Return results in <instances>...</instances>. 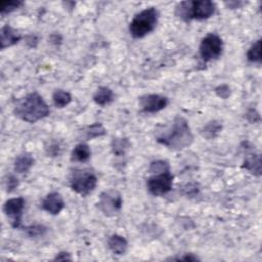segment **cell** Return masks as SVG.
<instances>
[{"mask_svg":"<svg viewBox=\"0 0 262 262\" xmlns=\"http://www.w3.org/2000/svg\"><path fill=\"white\" fill-rule=\"evenodd\" d=\"M64 206L63 198L57 191H52L46 194L41 203V209L50 215H58L63 210Z\"/></svg>","mask_w":262,"mask_h":262,"instance_id":"cell-11","label":"cell"},{"mask_svg":"<svg viewBox=\"0 0 262 262\" xmlns=\"http://www.w3.org/2000/svg\"><path fill=\"white\" fill-rule=\"evenodd\" d=\"M247 59L252 63L261 64V39H258L251 45V47L247 51Z\"/></svg>","mask_w":262,"mask_h":262,"instance_id":"cell-22","label":"cell"},{"mask_svg":"<svg viewBox=\"0 0 262 262\" xmlns=\"http://www.w3.org/2000/svg\"><path fill=\"white\" fill-rule=\"evenodd\" d=\"M49 40H50L51 43L57 45V44H60V43H61L62 38H61V36H60L59 34H51Z\"/></svg>","mask_w":262,"mask_h":262,"instance_id":"cell-32","label":"cell"},{"mask_svg":"<svg viewBox=\"0 0 262 262\" xmlns=\"http://www.w3.org/2000/svg\"><path fill=\"white\" fill-rule=\"evenodd\" d=\"M155 137L158 143L171 150L184 149L194 139L187 120L180 115L175 116L170 123L159 127Z\"/></svg>","mask_w":262,"mask_h":262,"instance_id":"cell-1","label":"cell"},{"mask_svg":"<svg viewBox=\"0 0 262 262\" xmlns=\"http://www.w3.org/2000/svg\"><path fill=\"white\" fill-rule=\"evenodd\" d=\"M105 134H106V129L99 122H95L91 125H88L82 130V136L86 140H91L97 137H101V136H104Z\"/></svg>","mask_w":262,"mask_h":262,"instance_id":"cell-19","label":"cell"},{"mask_svg":"<svg viewBox=\"0 0 262 262\" xmlns=\"http://www.w3.org/2000/svg\"><path fill=\"white\" fill-rule=\"evenodd\" d=\"M72 99L71 93L63 89H56L52 93V101L57 108L66 107L72 102Z\"/></svg>","mask_w":262,"mask_h":262,"instance_id":"cell-21","label":"cell"},{"mask_svg":"<svg viewBox=\"0 0 262 262\" xmlns=\"http://www.w3.org/2000/svg\"><path fill=\"white\" fill-rule=\"evenodd\" d=\"M244 4H245V2H242V1H229V2H225V5H226L228 8H230V9L241 8Z\"/></svg>","mask_w":262,"mask_h":262,"instance_id":"cell-31","label":"cell"},{"mask_svg":"<svg viewBox=\"0 0 262 262\" xmlns=\"http://www.w3.org/2000/svg\"><path fill=\"white\" fill-rule=\"evenodd\" d=\"M24 5L23 1L19 0H4L0 1V14L2 16L11 13Z\"/></svg>","mask_w":262,"mask_h":262,"instance_id":"cell-23","label":"cell"},{"mask_svg":"<svg viewBox=\"0 0 262 262\" xmlns=\"http://www.w3.org/2000/svg\"><path fill=\"white\" fill-rule=\"evenodd\" d=\"M216 12V4L210 0L181 1L176 4L174 14L183 21L193 19L204 20L213 16Z\"/></svg>","mask_w":262,"mask_h":262,"instance_id":"cell-3","label":"cell"},{"mask_svg":"<svg viewBox=\"0 0 262 262\" xmlns=\"http://www.w3.org/2000/svg\"><path fill=\"white\" fill-rule=\"evenodd\" d=\"M50 110L43 97L36 91L28 93L16 101L13 107V115L21 121L36 123L48 117Z\"/></svg>","mask_w":262,"mask_h":262,"instance_id":"cell-2","label":"cell"},{"mask_svg":"<svg viewBox=\"0 0 262 262\" xmlns=\"http://www.w3.org/2000/svg\"><path fill=\"white\" fill-rule=\"evenodd\" d=\"M138 103L143 113L155 114L167 107L169 104V99L167 96L150 93L141 95L138 99Z\"/></svg>","mask_w":262,"mask_h":262,"instance_id":"cell-10","label":"cell"},{"mask_svg":"<svg viewBox=\"0 0 262 262\" xmlns=\"http://www.w3.org/2000/svg\"><path fill=\"white\" fill-rule=\"evenodd\" d=\"M107 247L115 255H124L128 249L127 239L120 234H112L107 239Z\"/></svg>","mask_w":262,"mask_h":262,"instance_id":"cell-15","label":"cell"},{"mask_svg":"<svg viewBox=\"0 0 262 262\" xmlns=\"http://www.w3.org/2000/svg\"><path fill=\"white\" fill-rule=\"evenodd\" d=\"M21 39V35L10 25H4L0 30V47L5 49L17 44Z\"/></svg>","mask_w":262,"mask_h":262,"instance_id":"cell-12","label":"cell"},{"mask_svg":"<svg viewBox=\"0 0 262 262\" xmlns=\"http://www.w3.org/2000/svg\"><path fill=\"white\" fill-rule=\"evenodd\" d=\"M35 159L31 152L24 151L19 154L13 163V170L15 173L24 174L30 171V169L34 166Z\"/></svg>","mask_w":262,"mask_h":262,"instance_id":"cell-14","label":"cell"},{"mask_svg":"<svg viewBox=\"0 0 262 262\" xmlns=\"http://www.w3.org/2000/svg\"><path fill=\"white\" fill-rule=\"evenodd\" d=\"M26 200L23 196L8 199L3 205V213L10 220L13 228H21L23 212L25 209Z\"/></svg>","mask_w":262,"mask_h":262,"instance_id":"cell-9","label":"cell"},{"mask_svg":"<svg viewBox=\"0 0 262 262\" xmlns=\"http://www.w3.org/2000/svg\"><path fill=\"white\" fill-rule=\"evenodd\" d=\"M214 91H215L216 95H217L219 98H222V99H227V98L230 96V93H231L230 87H229L227 84L218 85V86L215 88Z\"/></svg>","mask_w":262,"mask_h":262,"instance_id":"cell-26","label":"cell"},{"mask_svg":"<svg viewBox=\"0 0 262 262\" xmlns=\"http://www.w3.org/2000/svg\"><path fill=\"white\" fill-rule=\"evenodd\" d=\"M111 147L114 156L124 157L127 150L131 147V143L128 138L125 137H113L111 142Z\"/></svg>","mask_w":262,"mask_h":262,"instance_id":"cell-20","label":"cell"},{"mask_svg":"<svg viewBox=\"0 0 262 262\" xmlns=\"http://www.w3.org/2000/svg\"><path fill=\"white\" fill-rule=\"evenodd\" d=\"M246 119L250 122V123H252V124H254V123H259L260 121H261V117H260V114L255 110V108H249L248 111H247V113H246Z\"/></svg>","mask_w":262,"mask_h":262,"instance_id":"cell-28","label":"cell"},{"mask_svg":"<svg viewBox=\"0 0 262 262\" xmlns=\"http://www.w3.org/2000/svg\"><path fill=\"white\" fill-rule=\"evenodd\" d=\"M168 260H178V261H200L201 259L195 256L194 254L192 253H186L184 254L183 256H180V257H174V258H168Z\"/></svg>","mask_w":262,"mask_h":262,"instance_id":"cell-29","label":"cell"},{"mask_svg":"<svg viewBox=\"0 0 262 262\" xmlns=\"http://www.w3.org/2000/svg\"><path fill=\"white\" fill-rule=\"evenodd\" d=\"M221 130H222L221 122L217 120H211L203 126L200 133L204 138L215 139L220 134Z\"/></svg>","mask_w":262,"mask_h":262,"instance_id":"cell-18","label":"cell"},{"mask_svg":"<svg viewBox=\"0 0 262 262\" xmlns=\"http://www.w3.org/2000/svg\"><path fill=\"white\" fill-rule=\"evenodd\" d=\"M174 176L171 169L149 173L146 179V188L148 192L155 196H162L171 191L173 187Z\"/></svg>","mask_w":262,"mask_h":262,"instance_id":"cell-6","label":"cell"},{"mask_svg":"<svg viewBox=\"0 0 262 262\" xmlns=\"http://www.w3.org/2000/svg\"><path fill=\"white\" fill-rule=\"evenodd\" d=\"M243 168L255 176H261L262 160L259 152H248L243 162Z\"/></svg>","mask_w":262,"mask_h":262,"instance_id":"cell-13","label":"cell"},{"mask_svg":"<svg viewBox=\"0 0 262 262\" xmlns=\"http://www.w3.org/2000/svg\"><path fill=\"white\" fill-rule=\"evenodd\" d=\"M200 192V185L196 182H188L182 186V193L188 198H193Z\"/></svg>","mask_w":262,"mask_h":262,"instance_id":"cell-25","label":"cell"},{"mask_svg":"<svg viewBox=\"0 0 262 262\" xmlns=\"http://www.w3.org/2000/svg\"><path fill=\"white\" fill-rule=\"evenodd\" d=\"M92 98L97 105L104 106L115 100V93L111 88L106 86H100L96 89Z\"/></svg>","mask_w":262,"mask_h":262,"instance_id":"cell-16","label":"cell"},{"mask_svg":"<svg viewBox=\"0 0 262 262\" xmlns=\"http://www.w3.org/2000/svg\"><path fill=\"white\" fill-rule=\"evenodd\" d=\"M23 229L27 232V234H28L30 237L42 236V235L47 231V227H45L44 225H41V224L30 225V226H28V227H23Z\"/></svg>","mask_w":262,"mask_h":262,"instance_id":"cell-24","label":"cell"},{"mask_svg":"<svg viewBox=\"0 0 262 262\" xmlns=\"http://www.w3.org/2000/svg\"><path fill=\"white\" fill-rule=\"evenodd\" d=\"M159 11L156 7H148L134 15L129 24V33L135 39H141L150 34L159 21Z\"/></svg>","mask_w":262,"mask_h":262,"instance_id":"cell-4","label":"cell"},{"mask_svg":"<svg viewBox=\"0 0 262 262\" xmlns=\"http://www.w3.org/2000/svg\"><path fill=\"white\" fill-rule=\"evenodd\" d=\"M123 207L122 194L116 189H107L100 193L97 208L105 216H114L118 214Z\"/></svg>","mask_w":262,"mask_h":262,"instance_id":"cell-8","label":"cell"},{"mask_svg":"<svg viewBox=\"0 0 262 262\" xmlns=\"http://www.w3.org/2000/svg\"><path fill=\"white\" fill-rule=\"evenodd\" d=\"M97 181V176L91 168L74 169L69 177V183L72 190L82 196L91 193L95 189Z\"/></svg>","mask_w":262,"mask_h":262,"instance_id":"cell-5","label":"cell"},{"mask_svg":"<svg viewBox=\"0 0 262 262\" xmlns=\"http://www.w3.org/2000/svg\"><path fill=\"white\" fill-rule=\"evenodd\" d=\"M19 184V181L16 176L13 174H9L5 180V185H6V191L7 192H12L15 188H17Z\"/></svg>","mask_w":262,"mask_h":262,"instance_id":"cell-27","label":"cell"},{"mask_svg":"<svg viewBox=\"0 0 262 262\" xmlns=\"http://www.w3.org/2000/svg\"><path fill=\"white\" fill-rule=\"evenodd\" d=\"M91 149L85 142L78 143L71 152V161L76 163H86L90 160Z\"/></svg>","mask_w":262,"mask_h":262,"instance_id":"cell-17","label":"cell"},{"mask_svg":"<svg viewBox=\"0 0 262 262\" xmlns=\"http://www.w3.org/2000/svg\"><path fill=\"white\" fill-rule=\"evenodd\" d=\"M27 43L29 44V46L30 47H36V45H37V43H38V38L35 36V35H30V36H28L27 37Z\"/></svg>","mask_w":262,"mask_h":262,"instance_id":"cell-33","label":"cell"},{"mask_svg":"<svg viewBox=\"0 0 262 262\" xmlns=\"http://www.w3.org/2000/svg\"><path fill=\"white\" fill-rule=\"evenodd\" d=\"M223 51V41L215 33L206 35L199 46V55L204 63L220 57Z\"/></svg>","mask_w":262,"mask_h":262,"instance_id":"cell-7","label":"cell"},{"mask_svg":"<svg viewBox=\"0 0 262 262\" xmlns=\"http://www.w3.org/2000/svg\"><path fill=\"white\" fill-rule=\"evenodd\" d=\"M72 259L73 258H72L71 254L68 253V252H64V251L57 253L55 255V257L53 258L54 261H66V260H72Z\"/></svg>","mask_w":262,"mask_h":262,"instance_id":"cell-30","label":"cell"}]
</instances>
